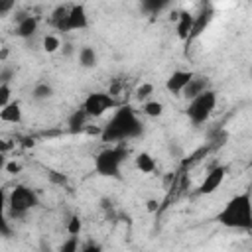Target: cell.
<instances>
[{
  "instance_id": "obj_1",
  "label": "cell",
  "mask_w": 252,
  "mask_h": 252,
  "mask_svg": "<svg viewBox=\"0 0 252 252\" xmlns=\"http://www.w3.org/2000/svg\"><path fill=\"white\" fill-rule=\"evenodd\" d=\"M144 124L132 106H118L112 118L100 130L102 142H124L142 136Z\"/></svg>"
},
{
  "instance_id": "obj_2",
  "label": "cell",
  "mask_w": 252,
  "mask_h": 252,
  "mask_svg": "<svg viewBox=\"0 0 252 252\" xmlns=\"http://www.w3.org/2000/svg\"><path fill=\"white\" fill-rule=\"evenodd\" d=\"M217 220L226 228L250 230L252 228V201L250 191L238 193L226 201V205L217 215Z\"/></svg>"
},
{
  "instance_id": "obj_3",
  "label": "cell",
  "mask_w": 252,
  "mask_h": 252,
  "mask_svg": "<svg viewBox=\"0 0 252 252\" xmlns=\"http://www.w3.org/2000/svg\"><path fill=\"white\" fill-rule=\"evenodd\" d=\"M37 205H39V197L28 185H16L6 197V209L12 217H24Z\"/></svg>"
},
{
  "instance_id": "obj_4",
  "label": "cell",
  "mask_w": 252,
  "mask_h": 252,
  "mask_svg": "<svg viewBox=\"0 0 252 252\" xmlns=\"http://www.w3.org/2000/svg\"><path fill=\"white\" fill-rule=\"evenodd\" d=\"M124 146H110L96 154L94 158V171L102 177H120V165L126 159Z\"/></svg>"
},
{
  "instance_id": "obj_5",
  "label": "cell",
  "mask_w": 252,
  "mask_h": 252,
  "mask_svg": "<svg viewBox=\"0 0 252 252\" xmlns=\"http://www.w3.org/2000/svg\"><path fill=\"white\" fill-rule=\"evenodd\" d=\"M215 106H217V93L213 89H209L203 94L191 98L185 112H187V116H189V120H191L193 126H201L203 122L209 120V116L213 114Z\"/></svg>"
},
{
  "instance_id": "obj_6",
  "label": "cell",
  "mask_w": 252,
  "mask_h": 252,
  "mask_svg": "<svg viewBox=\"0 0 252 252\" xmlns=\"http://www.w3.org/2000/svg\"><path fill=\"white\" fill-rule=\"evenodd\" d=\"M114 106H116V100H114L112 94H108L104 91H94V93H89L87 94V98L83 100V106L81 108L85 110V114L89 118H98L106 110H110Z\"/></svg>"
},
{
  "instance_id": "obj_7",
  "label": "cell",
  "mask_w": 252,
  "mask_h": 252,
  "mask_svg": "<svg viewBox=\"0 0 252 252\" xmlns=\"http://www.w3.org/2000/svg\"><path fill=\"white\" fill-rule=\"evenodd\" d=\"M89 28V16H87V10H85V4H73L69 8V16L63 24V32L61 33H67V32H81V30H87Z\"/></svg>"
},
{
  "instance_id": "obj_8",
  "label": "cell",
  "mask_w": 252,
  "mask_h": 252,
  "mask_svg": "<svg viewBox=\"0 0 252 252\" xmlns=\"http://www.w3.org/2000/svg\"><path fill=\"white\" fill-rule=\"evenodd\" d=\"M213 16H215L213 6H211V4H203L201 10H199V14L193 16V26H191V33H189V37H187V43L193 41V39H197V37L209 28Z\"/></svg>"
},
{
  "instance_id": "obj_9",
  "label": "cell",
  "mask_w": 252,
  "mask_h": 252,
  "mask_svg": "<svg viewBox=\"0 0 252 252\" xmlns=\"http://www.w3.org/2000/svg\"><path fill=\"white\" fill-rule=\"evenodd\" d=\"M224 175H226V169H224L222 165L213 167V169L205 175L203 183L199 185V193H201V195H211V193H215V191L220 187V183L224 181Z\"/></svg>"
},
{
  "instance_id": "obj_10",
  "label": "cell",
  "mask_w": 252,
  "mask_h": 252,
  "mask_svg": "<svg viewBox=\"0 0 252 252\" xmlns=\"http://www.w3.org/2000/svg\"><path fill=\"white\" fill-rule=\"evenodd\" d=\"M193 71H181V69H177V71H173L169 77H167V81H165V89L171 93V94H181L183 93V89L187 87V83L193 79Z\"/></svg>"
},
{
  "instance_id": "obj_11",
  "label": "cell",
  "mask_w": 252,
  "mask_h": 252,
  "mask_svg": "<svg viewBox=\"0 0 252 252\" xmlns=\"http://www.w3.org/2000/svg\"><path fill=\"white\" fill-rule=\"evenodd\" d=\"M209 89H211V81H209V77H205V75H193V79H191V81L187 83V87L183 89L181 96H185L187 100H191V98L203 94V93L209 91Z\"/></svg>"
},
{
  "instance_id": "obj_12",
  "label": "cell",
  "mask_w": 252,
  "mask_h": 252,
  "mask_svg": "<svg viewBox=\"0 0 252 252\" xmlns=\"http://www.w3.org/2000/svg\"><path fill=\"white\" fill-rule=\"evenodd\" d=\"M35 32H37V18H35V16L24 14V16L18 18V26H16V35H18V37L28 39V37H32Z\"/></svg>"
},
{
  "instance_id": "obj_13",
  "label": "cell",
  "mask_w": 252,
  "mask_h": 252,
  "mask_svg": "<svg viewBox=\"0 0 252 252\" xmlns=\"http://www.w3.org/2000/svg\"><path fill=\"white\" fill-rule=\"evenodd\" d=\"M0 120L8 122V124H20L22 122V104L18 100H10L0 110Z\"/></svg>"
},
{
  "instance_id": "obj_14",
  "label": "cell",
  "mask_w": 252,
  "mask_h": 252,
  "mask_svg": "<svg viewBox=\"0 0 252 252\" xmlns=\"http://www.w3.org/2000/svg\"><path fill=\"white\" fill-rule=\"evenodd\" d=\"M177 26H175V32H177V37L179 39H185L187 41V37H189V33H191V26H193V14H189V12H177Z\"/></svg>"
},
{
  "instance_id": "obj_15",
  "label": "cell",
  "mask_w": 252,
  "mask_h": 252,
  "mask_svg": "<svg viewBox=\"0 0 252 252\" xmlns=\"http://www.w3.org/2000/svg\"><path fill=\"white\" fill-rule=\"evenodd\" d=\"M87 118H89V116L85 114L83 108H77L75 112H71V116L67 118V128H69V132H71V134H79L81 130H85Z\"/></svg>"
},
{
  "instance_id": "obj_16",
  "label": "cell",
  "mask_w": 252,
  "mask_h": 252,
  "mask_svg": "<svg viewBox=\"0 0 252 252\" xmlns=\"http://www.w3.org/2000/svg\"><path fill=\"white\" fill-rule=\"evenodd\" d=\"M77 57H79V65L85 67V69H93V67H96V63H98V55H96V51H94L91 45H83V47L79 49Z\"/></svg>"
},
{
  "instance_id": "obj_17",
  "label": "cell",
  "mask_w": 252,
  "mask_h": 252,
  "mask_svg": "<svg viewBox=\"0 0 252 252\" xmlns=\"http://www.w3.org/2000/svg\"><path fill=\"white\" fill-rule=\"evenodd\" d=\"M134 163L138 167V171L142 173H152L156 169V159L148 154V152H140L136 158H134Z\"/></svg>"
},
{
  "instance_id": "obj_18",
  "label": "cell",
  "mask_w": 252,
  "mask_h": 252,
  "mask_svg": "<svg viewBox=\"0 0 252 252\" xmlns=\"http://www.w3.org/2000/svg\"><path fill=\"white\" fill-rule=\"evenodd\" d=\"M69 8H71V6L61 4V6H57V8L51 12V26H53L57 32H63V24H65V20H67V16H69Z\"/></svg>"
},
{
  "instance_id": "obj_19",
  "label": "cell",
  "mask_w": 252,
  "mask_h": 252,
  "mask_svg": "<svg viewBox=\"0 0 252 252\" xmlns=\"http://www.w3.org/2000/svg\"><path fill=\"white\" fill-rule=\"evenodd\" d=\"M53 96V87L49 83H35L32 89V98L33 100H47Z\"/></svg>"
},
{
  "instance_id": "obj_20",
  "label": "cell",
  "mask_w": 252,
  "mask_h": 252,
  "mask_svg": "<svg viewBox=\"0 0 252 252\" xmlns=\"http://www.w3.org/2000/svg\"><path fill=\"white\" fill-rule=\"evenodd\" d=\"M6 197H8V193L4 189H0V234L2 236H8L12 232L10 224L6 220Z\"/></svg>"
},
{
  "instance_id": "obj_21",
  "label": "cell",
  "mask_w": 252,
  "mask_h": 252,
  "mask_svg": "<svg viewBox=\"0 0 252 252\" xmlns=\"http://www.w3.org/2000/svg\"><path fill=\"white\" fill-rule=\"evenodd\" d=\"M142 112L150 118H158L163 114V104L159 100H146L144 106H142Z\"/></svg>"
},
{
  "instance_id": "obj_22",
  "label": "cell",
  "mask_w": 252,
  "mask_h": 252,
  "mask_svg": "<svg viewBox=\"0 0 252 252\" xmlns=\"http://www.w3.org/2000/svg\"><path fill=\"white\" fill-rule=\"evenodd\" d=\"M41 45H43V51H45V53H55V51L61 47V41H59V37H57V35L47 33V35L43 37Z\"/></svg>"
},
{
  "instance_id": "obj_23",
  "label": "cell",
  "mask_w": 252,
  "mask_h": 252,
  "mask_svg": "<svg viewBox=\"0 0 252 252\" xmlns=\"http://www.w3.org/2000/svg\"><path fill=\"white\" fill-rule=\"evenodd\" d=\"M81 228H83L81 217H79V215H73V217L67 220V232H69V236H79Z\"/></svg>"
},
{
  "instance_id": "obj_24",
  "label": "cell",
  "mask_w": 252,
  "mask_h": 252,
  "mask_svg": "<svg viewBox=\"0 0 252 252\" xmlns=\"http://www.w3.org/2000/svg\"><path fill=\"white\" fill-rule=\"evenodd\" d=\"M59 252H79V236H69L61 242Z\"/></svg>"
},
{
  "instance_id": "obj_25",
  "label": "cell",
  "mask_w": 252,
  "mask_h": 252,
  "mask_svg": "<svg viewBox=\"0 0 252 252\" xmlns=\"http://www.w3.org/2000/svg\"><path fill=\"white\" fill-rule=\"evenodd\" d=\"M10 98H12V89H10V85H0V110L10 102Z\"/></svg>"
},
{
  "instance_id": "obj_26",
  "label": "cell",
  "mask_w": 252,
  "mask_h": 252,
  "mask_svg": "<svg viewBox=\"0 0 252 252\" xmlns=\"http://www.w3.org/2000/svg\"><path fill=\"white\" fill-rule=\"evenodd\" d=\"M154 93V85L152 83H142L138 89H136V96L142 100V98H148L150 94Z\"/></svg>"
},
{
  "instance_id": "obj_27",
  "label": "cell",
  "mask_w": 252,
  "mask_h": 252,
  "mask_svg": "<svg viewBox=\"0 0 252 252\" xmlns=\"http://www.w3.org/2000/svg\"><path fill=\"white\" fill-rule=\"evenodd\" d=\"M47 177H49L51 183H57V185H65V183H67V177H65L63 173L55 171V169H49V171H47Z\"/></svg>"
},
{
  "instance_id": "obj_28",
  "label": "cell",
  "mask_w": 252,
  "mask_h": 252,
  "mask_svg": "<svg viewBox=\"0 0 252 252\" xmlns=\"http://www.w3.org/2000/svg\"><path fill=\"white\" fill-rule=\"evenodd\" d=\"M12 77H14V69L12 67H4L0 71V85H10Z\"/></svg>"
},
{
  "instance_id": "obj_29",
  "label": "cell",
  "mask_w": 252,
  "mask_h": 252,
  "mask_svg": "<svg viewBox=\"0 0 252 252\" xmlns=\"http://www.w3.org/2000/svg\"><path fill=\"white\" fill-rule=\"evenodd\" d=\"M14 8H16V2L14 0H0V16H6Z\"/></svg>"
},
{
  "instance_id": "obj_30",
  "label": "cell",
  "mask_w": 252,
  "mask_h": 252,
  "mask_svg": "<svg viewBox=\"0 0 252 252\" xmlns=\"http://www.w3.org/2000/svg\"><path fill=\"white\" fill-rule=\"evenodd\" d=\"M163 6H165V2H144V4H142V8H144L146 12H159Z\"/></svg>"
},
{
  "instance_id": "obj_31",
  "label": "cell",
  "mask_w": 252,
  "mask_h": 252,
  "mask_svg": "<svg viewBox=\"0 0 252 252\" xmlns=\"http://www.w3.org/2000/svg\"><path fill=\"white\" fill-rule=\"evenodd\" d=\"M4 171H8L10 175H16V173H20V171H22V163H18V161H8Z\"/></svg>"
},
{
  "instance_id": "obj_32",
  "label": "cell",
  "mask_w": 252,
  "mask_h": 252,
  "mask_svg": "<svg viewBox=\"0 0 252 252\" xmlns=\"http://www.w3.org/2000/svg\"><path fill=\"white\" fill-rule=\"evenodd\" d=\"M12 148H14V144L10 140H0V154H8V152H12Z\"/></svg>"
},
{
  "instance_id": "obj_33",
  "label": "cell",
  "mask_w": 252,
  "mask_h": 252,
  "mask_svg": "<svg viewBox=\"0 0 252 252\" xmlns=\"http://www.w3.org/2000/svg\"><path fill=\"white\" fill-rule=\"evenodd\" d=\"M81 252H102V248H100V244H96V242H91V244H87Z\"/></svg>"
},
{
  "instance_id": "obj_34",
  "label": "cell",
  "mask_w": 252,
  "mask_h": 252,
  "mask_svg": "<svg viewBox=\"0 0 252 252\" xmlns=\"http://www.w3.org/2000/svg\"><path fill=\"white\" fill-rule=\"evenodd\" d=\"M158 205H159V203H158L156 199H150V201L146 203V207H148V211H150V213H154V211H158Z\"/></svg>"
},
{
  "instance_id": "obj_35",
  "label": "cell",
  "mask_w": 252,
  "mask_h": 252,
  "mask_svg": "<svg viewBox=\"0 0 252 252\" xmlns=\"http://www.w3.org/2000/svg\"><path fill=\"white\" fill-rule=\"evenodd\" d=\"M6 163H8L6 154H0V171H4V169H6Z\"/></svg>"
},
{
  "instance_id": "obj_36",
  "label": "cell",
  "mask_w": 252,
  "mask_h": 252,
  "mask_svg": "<svg viewBox=\"0 0 252 252\" xmlns=\"http://www.w3.org/2000/svg\"><path fill=\"white\" fill-rule=\"evenodd\" d=\"M63 53H65V55H71V53H73V45H71V43H65V45H63Z\"/></svg>"
},
{
  "instance_id": "obj_37",
  "label": "cell",
  "mask_w": 252,
  "mask_h": 252,
  "mask_svg": "<svg viewBox=\"0 0 252 252\" xmlns=\"http://www.w3.org/2000/svg\"><path fill=\"white\" fill-rule=\"evenodd\" d=\"M22 146L32 148V146H33V140H32V138H24V140H22Z\"/></svg>"
},
{
  "instance_id": "obj_38",
  "label": "cell",
  "mask_w": 252,
  "mask_h": 252,
  "mask_svg": "<svg viewBox=\"0 0 252 252\" xmlns=\"http://www.w3.org/2000/svg\"><path fill=\"white\" fill-rule=\"evenodd\" d=\"M8 53H10L8 47H2V49H0V61H4V59L8 57Z\"/></svg>"
}]
</instances>
